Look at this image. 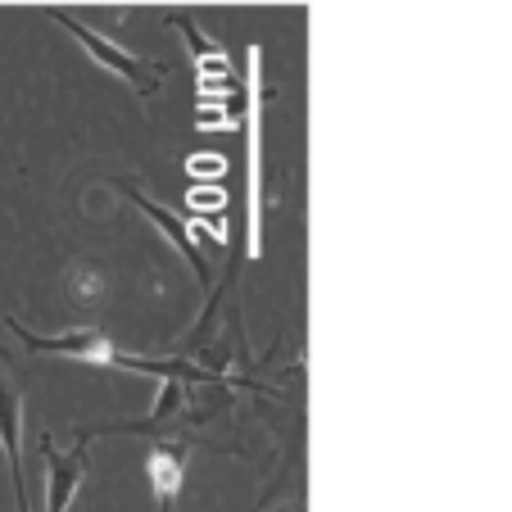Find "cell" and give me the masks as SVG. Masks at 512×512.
<instances>
[{"mask_svg": "<svg viewBox=\"0 0 512 512\" xmlns=\"http://www.w3.org/2000/svg\"><path fill=\"white\" fill-rule=\"evenodd\" d=\"M46 512H68V503H73V494H78L82 476H87V435H82L78 445L68 449V454H55V449L46 445Z\"/></svg>", "mask_w": 512, "mask_h": 512, "instance_id": "1", "label": "cell"}, {"mask_svg": "<svg viewBox=\"0 0 512 512\" xmlns=\"http://www.w3.org/2000/svg\"><path fill=\"white\" fill-rule=\"evenodd\" d=\"M14 331H19V340L28 349H41V354H68V358H87V363H118V349L109 345L100 331H73V336H32V331H23L19 322H14Z\"/></svg>", "mask_w": 512, "mask_h": 512, "instance_id": "2", "label": "cell"}, {"mask_svg": "<svg viewBox=\"0 0 512 512\" xmlns=\"http://www.w3.org/2000/svg\"><path fill=\"white\" fill-rule=\"evenodd\" d=\"M19 417H23L19 395L10 390V381L0 377V449H5V463H10L14 508L28 512V490H23V463H19Z\"/></svg>", "mask_w": 512, "mask_h": 512, "instance_id": "3", "label": "cell"}, {"mask_svg": "<svg viewBox=\"0 0 512 512\" xmlns=\"http://www.w3.org/2000/svg\"><path fill=\"white\" fill-rule=\"evenodd\" d=\"M127 195H132V200L141 204V209H145V213H150V218H155V223H159V232H164L168 241H173L177 250H182V259H186V263H191V268H195V277H200V281H209V259H204V250H200V245H195V232H191V223H182L177 213H168V209H164V204L145 200L141 191H127Z\"/></svg>", "mask_w": 512, "mask_h": 512, "instance_id": "4", "label": "cell"}, {"mask_svg": "<svg viewBox=\"0 0 512 512\" xmlns=\"http://www.w3.org/2000/svg\"><path fill=\"white\" fill-rule=\"evenodd\" d=\"M182 472H186V449H177V445H155L150 449V485H155L159 512H173Z\"/></svg>", "mask_w": 512, "mask_h": 512, "instance_id": "5", "label": "cell"}, {"mask_svg": "<svg viewBox=\"0 0 512 512\" xmlns=\"http://www.w3.org/2000/svg\"><path fill=\"white\" fill-rule=\"evenodd\" d=\"M59 23H64L68 32H78V37L87 41V50H91V55H100V59H105V64H109V68H118V73H123V78H136V73H141V64H136V59L118 55V50L109 46L105 37H96V32H87V28H82L78 19H59Z\"/></svg>", "mask_w": 512, "mask_h": 512, "instance_id": "6", "label": "cell"}]
</instances>
